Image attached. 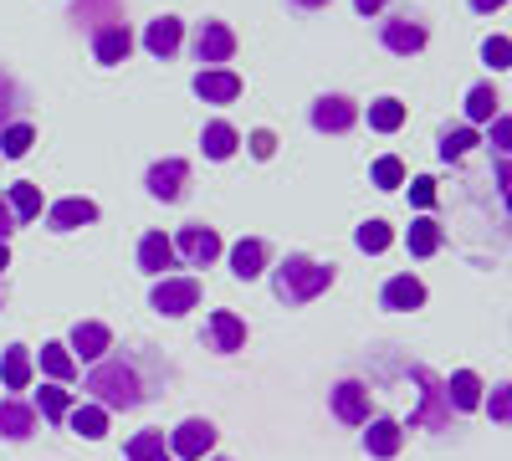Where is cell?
Listing matches in <instances>:
<instances>
[{
	"mask_svg": "<svg viewBox=\"0 0 512 461\" xmlns=\"http://www.w3.org/2000/svg\"><path fill=\"white\" fill-rule=\"evenodd\" d=\"M128 52H134V31H128L123 21H113V26H103V31L93 36V57H98L103 67H113V62H123Z\"/></svg>",
	"mask_w": 512,
	"mask_h": 461,
	"instance_id": "obj_14",
	"label": "cell"
},
{
	"mask_svg": "<svg viewBox=\"0 0 512 461\" xmlns=\"http://www.w3.org/2000/svg\"><path fill=\"white\" fill-rule=\"evenodd\" d=\"M482 57H487L492 67H507V57H512V47H507V36H492L487 47H482Z\"/></svg>",
	"mask_w": 512,
	"mask_h": 461,
	"instance_id": "obj_40",
	"label": "cell"
},
{
	"mask_svg": "<svg viewBox=\"0 0 512 461\" xmlns=\"http://www.w3.org/2000/svg\"><path fill=\"white\" fill-rule=\"evenodd\" d=\"M36 431V410L21 400H0V436L6 441H26Z\"/></svg>",
	"mask_w": 512,
	"mask_h": 461,
	"instance_id": "obj_18",
	"label": "cell"
},
{
	"mask_svg": "<svg viewBox=\"0 0 512 461\" xmlns=\"http://www.w3.org/2000/svg\"><path fill=\"white\" fill-rule=\"evenodd\" d=\"M11 216L16 221H31V216H41V190L31 185V180H21V185H11Z\"/></svg>",
	"mask_w": 512,
	"mask_h": 461,
	"instance_id": "obj_32",
	"label": "cell"
},
{
	"mask_svg": "<svg viewBox=\"0 0 512 461\" xmlns=\"http://www.w3.org/2000/svg\"><path fill=\"white\" fill-rule=\"evenodd\" d=\"M67 410H72V395L67 390H57V385L41 390V415H47V421H67Z\"/></svg>",
	"mask_w": 512,
	"mask_h": 461,
	"instance_id": "obj_35",
	"label": "cell"
},
{
	"mask_svg": "<svg viewBox=\"0 0 512 461\" xmlns=\"http://www.w3.org/2000/svg\"><path fill=\"white\" fill-rule=\"evenodd\" d=\"M180 41H185V26H180L175 16H159V21H149V31H144V47H149L154 57H175Z\"/></svg>",
	"mask_w": 512,
	"mask_h": 461,
	"instance_id": "obj_17",
	"label": "cell"
},
{
	"mask_svg": "<svg viewBox=\"0 0 512 461\" xmlns=\"http://www.w3.org/2000/svg\"><path fill=\"white\" fill-rule=\"evenodd\" d=\"M164 318H180V313H190L195 303H200V282L195 277H159V287H154V298H149Z\"/></svg>",
	"mask_w": 512,
	"mask_h": 461,
	"instance_id": "obj_3",
	"label": "cell"
},
{
	"mask_svg": "<svg viewBox=\"0 0 512 461\" xmlns=\"http://www.w3.org/2000/svg\"><path fill=\"white\" fill-rule=\"evenodd\" d=\"M415 380L425 385V410L410 415V426H431V431H441V426H446V410H441V390H436V380H431L425 369H415Z\"/></svg>",
	"mask_w": 512,
	"mask_h": 461,
	"instance_id": "obj_25",
	"label": "cell"
},
{
	"mask_svg": "<svg viewBox=\"0 0 512 461\" xmlns=\"http://www.w3.org/2000/svg\"><path fill=\"white\" fill-rule=\"evenodd\" d=\"M139 267H144L149 277H164L169 267H175V246H169L164 231H149V236L139 241Z\"/></svg>",
	"mask_w": 512,
	"mask_h": 461,
	"instance_id": "obj_16",
	"label": "cell"
},
{
	"mask_svg": "<svg viewBox=\"0 0 512 461\" xmlns=\"http://www.w3.org/2000/svg\"><path fill=\"white\" fill-rule=\"evenodd\" d=\"M472 144H477V134H472V129H451V134L441 139V159H461Z\"/></svg>",
	"mask_w": 512,
	"mask_h": 461,
	"instance_id": "obj_37",
	"label": "cell"
},
{
	"mask_svg": "<svg viewBox=\"0 0 512 461\" xmlns=\"http://www.w3.org/2000/svg\"><path fill=\"white\" fill-rule=\"evenodd\" d=\"M497 113H502V98L487 88V82L466 93V118H472V123H487V118H497Z\"/></svg>",
	"mask_w": 512,
	"mask_h": 461,
	"instance_id": "obj_31",
	"label": "cell"
},
{
	"mask_svg": "<svg viewBox=\"0 0 512 461\" xmlns=\"http://www.w3.org/2000/svg\"><path fill=\"white\" fill-rule=\"evenodd\" d=\"M354 6H359L364 16H374V11H384V6H390V0H354Z\"/></svg>",
	"mask_w": 512,
	"mask_h": 461,
	"instance_id": "obj_45",
	"label": "cell"
},
{
	"mask_svg": "<svg viewBox=\"0 0 512 461\" xmlns=\"http://www.w3.org/2000/svg\"><path fill=\"white\" fill-rule=\"evenodd\" d=\"M31 144H36V134L26 129V123H6V129H0V154L6 159H21Z\"/></svg>",
	"mask_w": 512,
	"mask_h": 461,
	"instance_id": "obj_34",
	"label": "cell"
},
{
	"mask_svg": "<svg viewBox=\"0 0 512 461\" xmlns=\"http://www.w3.org/2000/svg\"><path fill=\"white\" fill-rule=\"evenodd\" d=\"M195 93H200L205 103H236V98H241V77L226 72V67H205V72L195 77Z\"/></svg>",
	"mask_w": 512,
	"mask_h": 461,
	"instance_id": "obj_11",
	"label": "cell"
},
{
	"mask_svg": "<svg viewBox=\"0 0 512 461\" xmlns=\"http://www.w3.org/2000/svg\"><path fill=\"white\" fill-rule=\"evenodd\" d=\"M11 231H16V216H11V205H6V200H0V241H6Z\"/></svg>",
	"mask_w": 512,
	"mask_h": 461,
	"instance_id": "obj_42",
	"label": "cell"
},
{
	"mask_svg": "<svg viewBox=\"0 0 512 461\" xmlns=\"http://www.w3.org/2000/svg\"><path fill=\"white\" fill-rule=\"evenodd\" d=\"M41 369H47L57 385H67L72 374H77V359H72V349H67V344H41Z\"/></svg>",
	"mask_w": 512,
	"mask_h": 461,
	"instance_id": "obj_27",
	"label": "cell"
},
{
	"mask_svg": "<svg viewBox=\"0 0 512 461\" xmlns=\"http://www.w3.org/2000/svg\"><path fill=\"white\" fill-rule=\"evenodd\" d=\"M354 241H359V251H369V257H379V251H390L395 231L384 226V221H364V226L354 231Z\"/></svg>",
	"mask_w": 512,
	"mask_h": 461,
	"instance_id": "obj_33",
	"label": "cell"
},
{
	"mask_svg": "<svg viewBox=\"0 0 512 461\" xmlns=\"http://www.w3.org/2000/svg\"><path fill=\"white\" fill-rule=\"evenodd\" d=\"M328 287H333V267H323V262H313V257H287V262L277 267V277H272V292H277L287 308L313 303L318 292H328Z\"/></svg>",
	"mask_w": 512,
	"mask_h": 461,
	"instance_id": "obj_1",
	"label": "cell"
},
{
	"mask_svg": "<svg viewBox=\"0 0 512 461\" xmlns=\"http://www.w3.org/2000/svg\"><path fill=\"white\" fill-rule=\"evenodd\" d=\"M507 0H472V11H482V16H492V11H502Z\"/></svg>",
	"mask_w": 512,
	"mask_h": 461,
	"instance_id": "obj_44",
	"label": "cell"
},
{
	"mask_svg": "<svg viewBox=\"0 0 512 461\" xmlns=\"http://www.w3.org/2000/svg\"><path fill=\"white\" fill-rule=\"evenodd\" d=\"M251 154H256V159H272V154H277V134H272V129H256V134H251Z\"/></svg>",
	"mask_w": 512,
	"mask_h": 461,
	"instance_id": "obj_39",
	"label": "cell"
},
{
	"mask_svg": "<svg viewBox=\"0 0 512 461\" xmlns=\"http://www.w3.org/2000/svg\"><path fill=\"white\" fill-rule=\"evenodd\" d=\"M11 267V251H6V241H0V272H6Z\"/></svg>",
	"mask_w": 512,
	"mask_h": 461,
	"instance_id": "obj_47",
	"label": "cell"
},
{
	"mask_svg": "<svg viewBox=\"0 0 512 461\" xmlns=\"http://www.w3.org/2000/svg\"><path fill=\"white\" fill-rule=\"evenodd\" d=\"M410 200L420 205V211H431V205H436V180H425V175L410 180Z\"/></svg>",
	"mask_w": 512,
	"mask_h": 461,
	"instance_id": "obj_38",
	"label": "cell"
},
{
	"mask_svg": "<svg viewBox=\"0 0 512 461\" xmlns=\"http://www.w3.org/2000/svg\"><path fill=\"white\" fill-rule=\"evenodd\" d=\"M190 47H195L200 62H231V52H236V31H231L226 21H200Z\"/></svg>",
	"mask_w": 512,
	"mask_h": 461,
	"instance_id": "obj_6",
	"label": "cell"
},
{
	"mask_svg": "<svg viewBox=\"0 0 512 461\" xmlns=\"http://www.w3.org/2000/svg\"><path fill=\"white\" fill-rule=\"evenodd\" d=\"M216 461H221V456H216Z\"/></svg>",
	"mask_w": 512,
	"mask_h": 461,
	"instance_id": "obj_49",
	"label": "cell"
},
{
	"mask_svg": "<svg viewBox=\"0 0 512 461\" xmlns=\"http://www.w3.org/2000/svg\"><path fill=\"white\" fill-rule=\"evenodd\" d=\"M67 349H77L82 359H103L108 349H113V333L103 328V323H77L72 328V344Z\"/></svg>",
	"mask_w": 512,
	"mask_h": 461,
	"instance_id": "obj_19",
	"label": "cell"
},
{
	"mask_svg": "<svg viewBox=\"0 0 512 461\" xmlns=\"http://www.w3.org/2000/svg\"><path fill=\"white\" fill-rule=\"evenodd\" d=\"M236 144H241V134L231 129V123H205V134H200L205 159H231V154H236Z\"/></svg>",
	"mask_w": 512,
	"mask_h": 461,
	"instance_id": "obj_23",
	"label": "cell"
},
{
	"mask_svg": "<svg viewBox=\"0 0 512 461\" xmlns=\"http://www.w3.org/2000/svg\"><path fill=\"white\" fill-rule=\"evenodd\" d=\"M210 446H216V426L195 415V421H185V426L175 431V441H169V456H180V461H205Z\"/></svg>",
	"mask_w": 512,
	"mask_h": 461,
	"instance_id": "obj_7",
	"label": "cell"
},
{
	"mask_svg": "<svg viewBox=\"0 0 512 461\" xmlns=\"http://www.w3.org/2000/svg\"><path fill=\"white\" fill-rule=\"evenodd\" d=\"M369 431H364V446H369V456H395L400 451V441H405V431L395 426V421H364Z\"/></svg>",
	"mask_w": 512,
	"mask_h": 461,
	"instance_id": "obj_24",
	"label": "cell"
},
{
	"mask_svg": "<svg viewBox=\"0 0 512 461\" xmlns=\"http://www.w3.org/2000/svg\"><path fill=\"white\" fill-rule=\"evenodd\" d=\"M210 344H216L221 354L246 349V323H241L236 313H216V318H210Z\"/></svg>",
	"mask_w": 512,
	"mask_h": 461,
	"instance_id": "obj_21",
	"label": "cell"
},
{
	"mask_svg": "<svg viewBox=\"0 0 512 461\" xmlns=\"http://www.w3.org/2000/svg\"><path fill=\"white\" fill-rule=\"evenodd\" d=\"M0 380H6V390H26L31 385V354L21 344H11L6 359H0Z\"/></svg>",
	"mask_w": 512,
	"mask_h": 461,
	"instance_id": "obj_26",
	"label": "cell"
},
{
	"mask_svg": "<svg viewBox=\"0 0 512 461\" xmlns=\"http://www.w3.org/2000/svg\"><path fill=\"white\" fill-rule=\"evenodd\" d=\"M128 461H169L164 431H139L134 441H128Z\"/></svg>",
	"mask_w": 512,
	"mask_h": 461,
	"instance_id": "obj_29",
	"label": "cell"
},
{
	"mask_svg": "<svg viewBox=\"0 0 512 461\" xmlns=\"http://www.w3.org/2000/svg\"><path fill=\"white\" fill-rule=\"evenodd\" d=\"M67 426H72L82 441H103V436H108V410H103V405H77V410H67Z\"/></svg>",
	"mask_w": 512,
	"mask_h": 461,
	"instance_id": "obj_22",
	"label": "cell"
},
{
	"mask_svg": "<svg viewBox=\"0 0 512 461\" xmlns=\"http://www.w3.org/2000/svg\"><path fill=\"white\" fill-rule=\"evenodd\" d=\"M374 185H379V190H395V185H405V164H400L395 154H384V159L374 164Z\"/></svg>",
	"mask_w": 512,
	"mask_h": 461,
	"instance_id": "obj_36",
	"label": "cell"
},
{
	"mask_svg": "<svg viewBox=\"0 0 512 461\" xmlns=\"http://www.w3.org/2000/svg\"><path fill=\"white\" fill-rule=\"evenodd\" d=\"M297 11H323V6H333V0H292Z\"/></svg>",
	"mask_w": 512,
	"mask_h": 461,
	"instance_id": "obj_46",
	"label": "cell"
},
{
	"mask_svg": "<svg viewBox=\"0 0 512 461\" xmlns=\"http://www.w3.org/2000/svg\"><path fill=\"white\" fill-rule=\"evenodd\" d=\"M231 272H236L241 282L262 277V272H267V241H256V236L236 241V246H231Z\"/></svg>",
	"mask_w": 512,
	"mask_h": 461,
	"instance_id": "obj_15",
	"label": "cell"
},
{
	"mask_svg": "<svg viewBox=\"0 0 512 461\" xmlns=\"http://www.w3.org/2000/svg\"><path fill=\"white\" fill-rule=\"evenodd\" d=\"M410 251H415V257H431V251L441 246V226L431 221V216H420V221H410Z\"/></svg>",
	"mask_w": 512,
	"mask_h": 461,
	"instance_id": "obj_30",
	"label": "cell"
},
{
	"mask_svg": "<svg viewBox=\"0 0 512 461\" xmlns=\"http://www.w3.org/2000/svg\"><path fill=\"white\" fill-rule=\"evenodd\" d=\"M93 221H98V205L82 200V195L57 200L52 211H47V226H52V231H77V226H93Z\"/></svg>",
	"mask_w": 512,
	"mask_h": 461,
	"instance_id": "obj_12",
	"label": "cell"
},
{
	"mask_svg": "<svg viewBox=\"0 0 512 461\" xmlns=\"http://www.w3.org/2000/svg\"><path fill=\"white\" fill-rule=\"evenodd\" d=\"M425 26L420 21H410V16H400V21H384V47H390L395 57H415V52H425Z\"/></svg>",
	"mask_w": 512,
	"mask_h": 461,
	"instance_id": "obj_10",
	"label": "cell"
},
{
	"mask_svg": "<svg viewBox=\"0 0 512 461\" xmlns=\"http://www.w3.org/2000/svg\"><path fill=\"white\" fill-rule=\"evenodd\" d=\"M379 303L384 308H390V313H410V308H420L425 303V282L420 277H390V282H384V292H379Z\"/></svg>",
	"mask_w": 512,
	"mask_h": 461,
	"instance_id": "obj_13",
	"label": "cell"
},
{
	"mask_svg": "<svg viewBox=\"0 0 512 461\" xmlns=\"http://www.w3.org/2000/svg\"><path fill=\"white\" fill-rule=\"evenodd\" d=\"M354 123H359V103L344 98V93H328V98L313 103V129L318 134H349Z\"/></svg>",
	"mask_w": 512,
	"mask_h": 461,
	"instance_id": "obj_4",
	"label": "cell"
},
{
	"mask_svg": "<svg viewBox=\"0 0 512 461\" xmlns=\"http://www.w3.org/2000/svg\"><path fill=\"white\" fill-rule=\"evenodd\" d=\"M333 415L344 426H364L369 421V390L359 380H344V385H333Z\"/></svg>",
	"mask_w": 512,
	"mask_h": 461,
	"instance_id": "obj_9",
	"label": "cell"
},
{
	"mask_svg": "<svg viewBox=\"0 0 512 461\" xmlns=\"http://www.w3.org/2000/svg\"><path fill=\"white\" fill-rule=\"evenodd\" d=\"M169 246H175V257H185L190 267H210V262L221 257V236L210 231V226H185Z\"/></svg>",
	"mask_w": 512,
	"mask_h": 461,
	"instance_id": "obj_5",
	"label": "cell"
},
{
	"mask_svg": "<svg viewBox=\"0 0 512 461\" xmlns=\"http://www.w3.org/2000/svg\"><path fill=\"white\" fill-rule=\"evenodd\" d=\"M405 123V103L400 98H379V103H369V129L374 134H395Z\"/></svg>",
	"mask_w": 512,
	"mask_h": 461,
	"instance_id": "obj_28",
	"label": "cell"
},
{
	"mask_svg": "<svg viewBox=\"0 0 512 461\" xmlns=\"http://www.w3.org/2000/svg\"><path fill=\"white\" fill-rule=\"evenodd\" d=\"M6 108H11V103H0V129H6Z\"/></svg>",
	"mask_w": 512,
	"mask_h": 461,
	"instance_id": "obj_48",
	"label": "cell"
},
{
	"mask_svg": "<svg viewBox=\"0 0 512 461\" xmlns=\"http://www.w3.org/2000/svg\"><path fill=\"white\" fill-rule=\"evenodd\" d=\"M185 180H190V164L185 159H159L149 170V195L154 200H180L185 195Z\"/></svg>",
	"mask_w": 512,
	"mask_h": 461,
	"instance_id": "obj_8",
	"label": "cell"
},
{
	"mask_svg": "<svg viewBox=\"0 0 512 461\" xmlns=\"http://www.w3.org/2000/svg\"><path fill=\"white\" fill-rule=\"evenodd\" d=\"M456 410H477L482 405V380H477V374L472 369H456L451 374V380H446V390H441Z\"/></svg>",
	"mask_w": 512,
	"mask_h": 461,
	"instance_id": "obj_20",
	"label": "cell"
},
{
	"mask_svg": "<svg viewBox=\"0 0 512 461\" xmlns=\"http://www.w3.org/2000/svg\"><path fill=\"white\" fill-rule=\"evenodd\" d=\"M507 134H512V123H507V113H497V123H492V139H497V149L507 144Z\"/></svg>",
	"mask_w": 512,
	"mask_h": 461,
	"instance_id": "obj_43",
	"label": "cell"
},
{
	"mask_svg": "<svg viewBox=\"0 0 512 461\" xmlns=\"http://www.w3.org/2000/svg\"><path fill=\"white\" fill-rule=\"evenodd\" d=\"M512 415V400H507V390H492V421H507Z\"/></svg>",
	"mask_w": 512,
	"mask_h": 461,
	"instance_id": "obj_41",
	"label": "cell"
},
{
	"mask_svg": "<svg viewBox=\"0 0 512 461\" xmlns=\"http://www.w3.org/2000/svg\"><path fill=\"white\" fill-rule=\"evenodd\" d=\"M88 390L103 410H134L139 405V374L128 369L123 359H108V364H98L93 374H88Z\"/></svg>",
	"mask_w": 512,
	"mask_h": 461,
	"instance_id": "obj_2",
	"label": "cell"
}]
</instances>
